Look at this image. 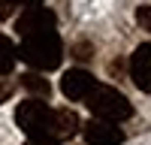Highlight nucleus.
<instances>
[{
  "instance_id": "obj_1",
  "label": "nucleus",
  "mask_w": 151,
  "mask_h": 145,
  "mask_svg": "<svg viewBox=\"0 0 151 145\" xmlns=\"http://www.w3.org/2000/svg\"><path fill=\"white\" fill-rule=\"evenodd\" d=\"M24 64H30L33 70H58L60 57H64V42H60L58 30H36L21 36V45L15 48Z\"/></svg>"
},
{
  "instance_id": "obj_2",
  "label": "nucleus",
  "mask_w": 151,
  "mask_h": 145,
  "mask_svg": "<svg viewBox=\"0 0 151 145\" xmlns=\"http://www.w3.org/2000/svg\"><path fill=\"white\" fill-rule=\"evenodd\" d=\"M85 103H88V109H91L94 118L109 121V124H121V121H127L133 115L130 100L118 88H109V85H94L91 94L85 97Z\"/></svg>"
},
{
  "instance_id": "obj_3",
  "label": "nucleus",
  "mask_w": 151,
  "mask_h": 145,
  "mask_svg": "<svg viewBox=\"0 0 151 145\" xmlns=\"http://www.w3.org/2000/svg\"><path fill=\"white\" fill-rule=\"evenodd\" d=\"M52 118H55V109H48L42 100H27L15 109V124L27 133V139H55Z\"/></svg>"
},
{
  "instance_id": "obj_4",
  "label": "nucleus",
  "mask_w": 151,
  "mask_h": 145,
  "mask_svg": "<svg viewBox=\"0 0 151 145\" xmlns=\"http://www.w3.org/2000/svg\"><path fill=\"white\" fill-rule=\"evenodd\" d=\"M55 24H58V15L52 9H45V6H24L21 15L15 18V30L21 36H27V33H36V30H55Z\"/></svg>"
},
{
  "instance_id": "obj_5",
  "label": "nucleus",
  "mask_w": 151,
  "mask_h": 145,
  "mask_svg": "<svg viewBox=\"0 0 151 145\" xmlns=\"http://www.w3.org/2000/svg\"><path fill=\"white\" fill-rule=\"evenodd\" d=\"M82 136H85L88 145H121V142H124V130H121L118 124L91 118L88 124H82Z\"/></svg>"
},
{
  "instance_id": "obj_6",
  "label": "nucleus",
  "mask_w": 151,
  "mask_h": 145,
  "mask_svg": "<svg viewBox=\"0 0 151 145\" xmlns=\"http://www.w3.org/2000/svg\"><path fill=\"white\" fill-rule=\"evenodd\" d=\"M130 79L136 82V88L151 94V42H142L130 57Z\"/></svg>"
},
{
  "instance_id": "obj_7",
  "label": "nucleus",
  "mask_w": 151,
  "mask_h": 145,
  "mask_svg": "<svg viewBox=\"0 0 151 145\" xmlns=\"http://www.w3.org/2000/svg\"><path fill=\"white\" fill-rule=\"evenodd\" d=\"M94 85L97 82H94V76L88 70H70V72H64V79H60V91H64V97H70V100H85Z\"/></svg>"
},
{
  "instance_id": "obj_8",
  "label": "nucleus",
  "mask_w": 151,
  "mask_h": 145,
  "mask_svg": "<svg viewBox=\"0 0 151 145\" xmlns=\"http://www.w3.org/2000/svg\"><path fill=\"white\" fill-rule=\"evenodd\" d=\"M82 121L73 109H55V118H52V136L55 139H73L79 133Z\"/></svg>"
},
{
  "instance_id": "obj_9",
  "label": "nucleus",
  "mask_w": 151,
  "mask_h": 145,
  "mask_svg": "<svg viewBox=\"0 0 151 145\" xmlns=\"http://www.w3.org/2000/svg\"><path fill=\"white\" fill-rule=\"evenodd\" d=\"M21 85L33 94V100H48V94H52L48 79H42L40 72H27V76H21Z\"/></svg>"
},
{
  "instance_id": "obj_10",
  "label": "nucleus",
  "mask_w": 151,
  "mask_h": 145,
  "mask_svg": "<svg viewBox=\"0 0 151 145\" xmlns=\"http://www.w3.org/2000/svg\"><path fill=\"white\" fill-rule=\"evenodd\" d=\"M15 60H18V52L12 45V39L0 33V76H9L15 70Z\"/></svg>"
},
{
  "instance_id": "obj_11",
  "label": "nucleus",
  "mask_w": 151,
  "mask_h": 145,
  "mask_svg": "<svg viewBox=\"0 0 151 145\" xmlns=\"http://www.w3.org/2000/svg\"><path fill=\"white\" fill-rule=\"evenodd\" d=\"M136 21H139V27L151 33V6H139L136 9Z\"/></svg>"
},
{
  "instance_id": "obj_12",
  "label": "nucleus",
  "mask_w": 151,
  "mask_h": 145,
  "mask_svg": "<svg viewBox=\"0 0 151 145\" xmlns=\"http://www.w3.org/2000/svg\"><path fill=\"white\" fill-rule=\"evenodd\" d=\"M12 91H15V85H12L9 79H3V76H0V103H6L9 97H12Z\"/></svg>"
},
{
  "instance_id": "obj_13",
  "label": "nucleus",
  "mask_w": 151,
  "mask_h": 145,
  "mask_svg": "<svg viewBox=\"0 0 151 145\" xmlns=\"http://www.w3.org/2000/svg\"><path fill=\"white\" fill-rule=\"evenodd\" d=\"M15 0H0V21H6L9 15H12V12H15Z\"/></svg>"
},
{
  "instance_id": "obj_14",
  "label": "nucleus",
  "mask_w": 151,
  "mask_h": 145,
  "mask_svg": "<svg viewBox=\"0 0 151 145\" xmlns=\"http://www.w3.org/2000/svg\"><path fill=\"white\" fill-rule=\"evenodd\" d=\"M73 52H76V57H79V60H88V57H91V55H94V48H91V45H88V42H79V45H76V48H73Z\"/></svg>"
},
{
  "instance_id": "obj_15",
  "label": "nucleus",
  "mask_w": 151,
  "mask_h": 145,
  "mask_svg": "<svg viewBox=\"0 0 151 145\" xmlns=\"http://www.w3.org/2000/svg\"><path fill=\"white\" fill-rule=\"evenodd\" d=\"M27 145H60L58 139H27Z\"/></svg>"
},
{
  "instance_id": "obj_16",
  "label": "nucleus",
  "mask_w": 151,
  "mask_h": 145,
  "mask_svg": "<svg viewBox=\"0 0 151 145\" xmlns=\"http://www.w3.org/2000/svg\"><path fill=\"white\" fill-rule=\"evenodd\" d=\"M15 3H24V6H40L42 0H15Z\"/></svg>"
}]
</instances>
